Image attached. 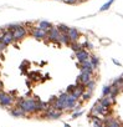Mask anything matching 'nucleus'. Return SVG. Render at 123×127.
I'll list each match as a JSON object with an SVG mask.
<instances>
[{
	"instance_id": "obj_1",
	"label": "nucleus",
	"mask_w": 123,
	"mask_h": 127,
	"mask_svg": "<svg viewBox=\"0 0 123 127\" xmlns=\"http://www.w3.org/2000/svg\"><path fill=\"white\" fill-rule=\"evenodd\" d=\"M36 105H37V97H27V98H20L16 101V106L21 107L25 113H36Z\"/></svg>"
},
{
	"instance_id": "obj_2",
	"label": "nucleus",
	"mask_w": 123,
	"mask_h": 127,
	"mask_svg": "<svg viewBox=\"0 0 123 127\" xmlns=\"http://www.w3.org/2000/svg\"><path fill=\"white\" fill-rule=\"evenodd\" d=\"M112 113V110L111 107H106L103 106L99 101L96 102V105L91 108V115H95V116H103V117H108L111 116Z\"/></svg>"
},
{
	"instance_id": "obj_3",
	"label": "nucleus",
	"mask_w": 123,
	"mask_h": 127,
	"mask_svg": "<svg viewBox=\"0 0 123 127\" xmlns=\"http://www.w3.org/2000/svg\"><path fill=\"white\" fill-rule=\"evenodd\" d=\"M29 34L35 37L36 40H41V41H47V31L41 29L40 26H34L29 29Z\"/></svg>"
},
{
	"instance_id": "obj_4",
	"label": "nucleus",
	"mask_w": 123,
	"mask_h": 127,
	"mask_svg": "<svg viewBox=\"0 0 123 127\" xmlns=\"http://www.w3.org/2000/svg\"><path fill=\"white\" fill-rule=\"evenodd\" d=\"M67 98H69V92H62L57 97V101L55 103V108L58 110V111H62V112L67 111V108H69Z\"/></svg>"
},
{
	"instance_id": "obj_5",
	"label": "nucleus",
	"mask_w": 123,
	"mask_h": 127,
	"mask_svg": "<svg viewBox=\"0 0 123 127\" xmlns=\"http://www.w3.org/2000/svg\"><path fill=\"white\" fill-rule=\"evenodd\" d=\"M62 111H58V110H56L53 106H49L44 112H42V117H45V118H47V120H58L61 116H62Z\"/></svg>"
},
{
	"instance_id": "obj_6",
	"label": "nucleus",
	"mask_w": 123,
	"mask_h": 127,
	"mask_svg": "<svg viewBox=\"0 0 123 127\" xmlns=\"http://www.w3.org/2000/svg\"><path fill=\"white\" fill-rule=\"evenodd\" d=\"M61 35L62 34L60 32L57 26H52L47 31V41L53 42V44H61Z\"/></svg>"
},
{
	"instance_id": "obj_7",
	"label": "nucleus",
	"mask_w": 123,
	"mask_h": 127,
	"mask_svg": "<svg viewBox=\"0 0 123 127\" xmlns=\"http://www.w3.org/2000/svg\"><path fill=\"white\" fill-rule=\"evenodd\" d=\"M15 102V98L8 94V92H4V91H0V106L3 107H11Z\"/></svg>"
},
{
	"instance_id": "obj_8",
	"label": "nucleus",
	"mask_w": 123,
	"mask_h": 127,
	"mask_svg": "<svg viewBox=\"0 0 123 127\" xmlns=\"http://www.w3.org/2000/svg\"><path fill=\"white\" fill-rule=\"evenodd\" d=\"M29 34V29L24 25L19 26L16 30L13 31V35H14V42H18V41H21L24 37H26V35Z\"/></svg>"
},
{
	"instance_id": "obj_9",
	"label": "nucleus",
	"mask_w": 123,
	"mask_h": 127,
	"mask_svg": "<svg viewBox=\"0 0 123 127\" xmlns=\"http://www.w3.org/2000/svg\"><path fill=\"white\" fill-rule=\"evenodd\" d=\"M0 40H1L5 45H10L14 42V35H13V31L8 30L6 28L4 30H1V35H0Z\"/></svg>"
},
{
	"instance_id": "obj_10",
	"label": "nucleus",
	"mask_w": 123,
	"mask_h": 127,
	"mask_svg": "<svg viewBox=\"0 0 123 127\" xmlns=\"http://www.w3.org/2000/svg\"><path fill=\"white\" fill-rule=\"evenodd\" d=\"M78 66H80L81 71H83V72H87V74H91V75L95 74V67L92 65L91 60H86L83 62H78Z\"/></svg>"
},
{
	"instance_id": "obj_11",
	"label": "nucleus",
	"mask_w": 123,
	"mask_h": 127,
	"mask_svg": "<svg viewBox=\"0 0 123 127\" xmlns=\"http://www.w3.org/2000/svg\"><path fill=\"white\" fill-rule=\"evenodd\" d=\"M75 56L78 60V62H83L86 60H90V57H91V55H90V52H88L87 49H82V50L75 52Z\"/></svg>"
},
{
	"instance_id": "obj_12",
	"label": "nucleus",
	"mask_w": 123,
	"mask_h": 127,
	"mask_svg": "<svg viewBox=\"0 0 123 127\" xmlns=\"http://www.w3.org/2000/svg\"><path fill=\"white\" fill-rule=\"evenodd\" d=\"M91 80H92V75H91V74H87V72H83V71H81V74L77 76L76 84L81 82L82 85H87V84H88Z\"/></svg>"
},
{
	"instance_id": "obj_13",
	"label": "nucleus",
	"mask_w": 123,
	"mask_h": 127,
	"mask_svg": "<svg viewBox=\"0 0 123 127\" xmlns=\"http://www.w3.org/2000/svg\"><path fill=\"white\" fill-rule=\"evenodd\" d=\"M104 125H106V127H122L123 126L118 121V118H114V117H107L104 120Z\"/></svg>"
},
{
	"instance_id": "obj_14",
	"label": "nucleus",
	"mask_w": 123,
	"mask_h": 127,
	"mask_svg": "<svg viewBox=\"0 0 123 127\" xmlns=\"http://www.w3.org/2000/svg\"><path fill=\"white\" fill-rule=\"evenodd\" d=\"M69 36H70V39H71V41L74 42V41H80V39H81V32L76 29V28H70V30H69Z\"/></svg>"
},
{
	"instance_id": "obj_15",
	"label": "nucleus",
	"mask_w": 123,
	"mask_h": 127,
	"mask_svg": "<svg viewBox=\"0 0 123 127\" xmlns=\"http://www.w3.org/2000/svg\"><path fill=\"white\" fill-rule=\"evenodd\" d=\"M99 102H101L103 106L111 107V108H112V106L116 103V98L112 97V96H102V98L99 100Z\"/></svg>"
},
{
	"instance_id": "obj_16",
	"label": "nucleus",
	"mask_w": 123,
	"mask_h": 127,
	"mask_svg": "<svg viewBox=\"0 0 123 127\" xmlns=\"http://www.w3.org/2000/svg\"><path fill=\"white\" fill-rule=\"evenodd\" d=\"M78 102V98L74 95V94H69V98H67V103H69V108L67 111H74L76 103Z\"/></svg>"
},
{
	"instance_id": "obj_17",
	"label": "nucleus",
	"mask_w": 123,
	"mask_h": 127,
	"mask_svg": "<svg viewBox=\"0 0 123 127\" xmlns=\"http://www.w3.org/2000/svg\"><path fill=\"white\" fill-rule=\"evenodd\" d=\"M10 115L14 116V117H25V116H26L25 111H24L21 107H19V106L11 107V108H10Z\"/></svg>"
},
{
	"instance_id": "obj_18",
	"label": "nucleus",
	"mask_w": 123,
	"mask_h": 127,
	"mask_svg": "<svg viewBox=\"0 0 123 127\" xmlns=\"http://www.w3.org/2000/svg\"><path fill=\"white\" fill-rule=\"evenodd\" d=\"M86 91V87H85V85H82L81 82H78V84H76V89H75V91L72 92L78 100L82 97V95H83V92Z\"/></svg>"
},
{
	"instance_id": "obj_19",
	"label": "nucleus",
	"mask_w": 123,
	"mask_h": 127,
	"mask_svg": "<svg viewBox=\"0 0 123 127\" xmlns=\"http://www.w3.org/2000/svg\"><path fill=\"white\" fill-rule=\"evenodd\" d=\"M49 107V103L47 102H44V101H41L40 98H37V105H36V113H39V112H44L46 108Z\"/></svg>"
},
{
	"instance_id": "obj_20",
	"label": "nucleus",
	"mask_w": 123,
	"mask_h": 127,
	"mask_svg": "<svg viewBox=\"0 0 123 127\" xmlns=\"http://www.w3.org/2000/svg\"><path fill=\"white\" fill-rule=\"evenodd\" d=\"M37 26H40L41 29H44V30L49 31L53 25H52L50 21H47V20H40V21H39V24H37Z\"/></svg>"
},
{
	"instance_id": "obj_21",
	"label": "nucleus",
	"mask_w": 123,
	"mask_h": 127,
	"mask_svg": "<svg viewBox=\"0 0 123 127\" xmlns=\"http://www.w3.org/2000/svg\"><path fill=\"white\" fill-rule=\"evenodd\" d=\"M70 47H71V50H72L74 52H77V51L85 49L83 45H82V42H80V41H74V42H71V44H70Z\"/></svg>"
},
{
	"instance_id": "obj_22",
	"label": "nucleus",
	"mask_w": 123,
	"mask_h": 127,
	"mask_svg": "<svg viewBox=\"0 0 123 127\" xmlns=\"http://www.w3.org/2000/svg\"><path fill=\"white\" fill-rule=\"evenodd\" d=\"M92 122H93V127H106L104 121H103V120H101V118H98L97 116H93Z\"/></svg>"
},
{
	"instance_id": "obj_23",
	"label": "nucleus",
	"mask_w": 123,
	"mask_h": 127,
	"mask_svg": "<svg viewBox=\"0 0 123 127\" xmlns=\"http://www.w3.org/2000/svg\"><path fill=\"white\" fill-rule=\"evenodd\" d=\"M71 42H72V41H71L69 34H62V35H61V44H64V45H66V46H70Z\"/></svg>"
},
{
	"instance_id": "obj_24",
	"label": "nucleus",
	"mask_w": 123,
	"mask_h": 127,
	"mask_svg": "<svg viewBox=\"0 0 123 127\" xmlns=\"http://www.w3.org/2000/svg\"><path fill=\"white\" fill-rule=\"evenodd\" d=\"M121 92H122V91H121V90H119L117 86H114V85H111V95H109V96H112V97H114V98H116V97H117V96H118Z\"/></svg>"
},
{
	"instance_id": "obj_25",
	"label": "nucleus",
	"mask_w": 123,
	"mask_h": 127,
	"mask_svg": "<svg viewBox=\"0 0 123 127\" xmlns=\"http://www.w3.org/2000/svg\"><path fill=\"white\" fill-rule=\"evenodd\" d=\"M90 60H91V62H92V65H93L95 70L98 69V66H99V59H98L97 56H95V55H91Z\"/></svg>"
},
{
	"instance_id": "obj_26",
	"label": "nucleus",
	"mask_w": 123,
	"mask_h": 127,
	"mask_svg": "<svg viewBox=\"0 0 123 127\" xmlns=\"http://www.w3.org/2000/svg\"><path fill=\"white\" fill-rule=\"evenodd\" d=\"M114 3V0H108L107 3H104L101 8H99V11H106V10H108L111 6H112V4Z\"/></svg>"
},
{
	"instance_id": "obj_27",
	"label": "nucleus",
	"mask_w": 123,
	"mask_h": 127,
	"mask_svg": "<svg viewBox=\"0 0 123 127\" xmlns=\"http://www.w3.org/2000/svg\"><path fill=\"white\" fill-rule=\"evenodd\" d=\"M112 85L117 86L121 91H123V76H122L121 79H116V80L113 81V84H112Z\"/></svg>"
},
{
	"instance_id": "obj_28",
	"label": "nucleus",
	"mask_w": 123,
	"mask_h": 127,
	"mask_svg": "<svg viewBox=\"0 0 123 127\" xmlns=\"http://www.w3.org/2000/svg\"><path fill=\"white\" fill-rule=\"evenodd\" d=\"M57 29L60 30L61 34H67L69 30H70V28H69L67 25H65V24H58V25H57Z\"/></svg>"
},
{
	"instance_id": "obj_29",
	"label": "nucleus",
	"mask_w": 123,
	"mask_h": 127,
	"mask_svg": "<svg viewBox=\"0 0 123 127\" xmlns=\"http://www.w3.org/2000/svg\"><path fill=\"white\" fill-rule=\"evenodd\" d=\"M85 87H86V90L87 91H91V92H93V90H95V87H96V82H95V80L92 79L87 85H85Z\"/></svg>"
},
{
	"instance_id": "obj_30",
	"label": "nucleus",
	"mask_w": 123,
	"mask_h": 127,
	"mask_svg": "<svg viewBox=\"0 0 123 127\" xmlns=\"http://www.w3.org/2000/svg\"><path fill=\"white\" fill-rule=\"evenodd\" d=\"M92 95H93V92H91V91H87V90H86V91L83 92V95H82V97H81V98H82L83 101H88V100H91Z\"/></svg>"
},
{
	"instance_id": "obj_31",
	"label": "nucleus",
	"mask_w": 123,
	"mask_h": 127,
	"mask_svg": "<svg viewBox=\"0 0 123 127\" xmlns=\"http://www.w3.org/2000/svg\"><path fill=\"white\" fill-rule=\"evenodd\" d=\"M111 95V85H107L102 89V96H109Z\"/></svg>"
},
{
	"instance_id": "obj_32",
	"label": "nucleus",
	"mask_w": 123,
	"mask_h": 127,
	"mask_svg": "<svg viewBox=\"0 0 123 127\" xmlns=\"http://www.w3.org/2000/svg\"><path fill=\"white\" fill-rule=\"evenodd\" d=\"M21 25H23V24H18V23H16V24H9V25L6 26V29L10 30V31H14V30H16V29H18L19 26H21Z\"/></svg>"
},
{
	"instance_id": "obj_33",
	"label": "nucleus",
	"mask_w": 123,
	"mask_h": 127,
	"mask_svg": "<svg viewBox=\"0 0 123 127\" xmlns=\"http://www.w3.org/2000/svg\"><path fill=\"white\" fill-rule=\"evenodd\" d=\"M82 45H83V47H85V49H87V50H92V49H93V44H91L88 40H85Z\"/></svg>"
},
{
	"instance_id": "obj_34",
	"label": "nucleus",
	"mask_w": 123,
	"mask_h": 127,
	"mask_svg": "<svg viewBox=\"0 0 123 127\" xmlns=\"http://www.w3.org/2000/svg\"><path fill=\"white\" fill-rule=\"evenodd\" d=\"M64 1H65L66 4H70V5H76V4L83 1V0H64Z\"/></svg>"
},
{
	"instance_id": "obj_35",
	"label": "nucleus",
	"mask_w": 123,
	"mask_h": 127,
	"mask_svg": "<svg viewBox=\"0 0 123 127\" xmlns=\"http://www.w3.org/2000/svg\"><path fill=\"white\" fill-rule=\"evenodd\" d=\"M56 101H57V97L56 96H52V97H50V100H49V106H53L55 107V103H56Z\"/></svg>"
},
{
	"instance_id": "obj_36",
	"label": "nucleus",
	"mask_w": 123,
	"mask_h": 127,
	"mask_svg": "<svg viewBox=\"0 0 123 127\" xmlns=\"http://www.w3.org/2000/svg\"><path fill=\"white\" fill-rule=\"evenodd\" d=\"M75 89H76V84H75V85H69V86H67V89H66V92L72 94V92L75 91Z\"/></svg>"
},
{
	"instance_id": "obj_37",
	"label": "nucleus",
	"mask_w": 123,
	"mask_h": 127,
	"mask_svg": "<svg viewBox=\"0 0 123 127\" xmlns=\"http://www.w3.org/2000/svg\"><path fill=\"white\" fill-rule=\"evenodd\" d=\"M82 113H83V111H74V113H72V118L75 120V118L80 117V116H81Z\"/></svg>"
},
{
	"instance_id": "obj_38",
	"label": "nucleus",
	"mask_w": 123,
	"mask_h": 127,
	"mask_svg": "<svg viewBox=\"0 0 123 127\" xmlns=\"http://www.w3.org/2000/svg\"><path fill=\"white\" fill-rule=\"evenodd\" d=\"M6 46H8V45H5V44L1 41V40H0V52H3V51L6 49Z\"/></svg>"
},
{
	"instance_id": "obj_39",
	"label": "nucleus",
	"mask_w": 123,
	"mask_h": 127,
	"mask_svg": "<svg viewBox=\"0 0 123 127\" xmlns=\"http://www.w3.org/2000/svg\"><path fill=\"white\" fill-rule=\"evenodd\" d=\"M113 62H114V64H116V65H118V66H119V65H121V64H119V62H118V61H117V60H113Z\"/></svg>"
},
{
	"instance_id": "obj_40",
	"label": "nucleus",
	"mask_w": 123,
	"mask_h": 127,
	"mask_svg": "<svg viewBox=\"0 0 123 127\" xmlns=\"http://www.w3.org/2000/svg\"><path fill=\"white\" fill-rule=\"evenodd\" d=\"M0 91H3V82L0 81Z\"/></svg>"
},
{
	"instance_id": "obj_41",
	"label": "nucleus",
	"mask_w": 123,
	"mask_h": 127,
	"mask_svg": "<svg viewBox=\"0 0 123 127\" xmlns=\"http://www.w3.org/2000/svg\"><path fill=\"white\" fill-rule=\"evenodd\" d=\"M64 127H71V126H70L69 123H65V125H64Z\"/></svg>"
},
{
	"instance_id": "obj_42",
	"label": "nucleus",
	"mask_w": 123,
	"mask_h": 127,
	"mask_svg": "<svg viewBox=\"0 0 123 127\" xmlns=\"http://www.w3.org/2000/svg\"><path fill=\"white\" fill-rule=\"evenodd\" d=\"M122 76H123V75H122Z\"/></svg>"
},
{
	"instance_id": "obj_43",
	"label": "nucleus",
	"mask_w": 123,
	"mask_h": 127,
	"mask_svg": "<svg viewBox=\"0 0 123 127\" xmlns=\"http://www.w3.org/2000/svg\"><path fill=\"white\" fill-rule=\"evenodd\" d=\"M122 127H123V126H122Z\"/></svg>"
}]
</instances>
